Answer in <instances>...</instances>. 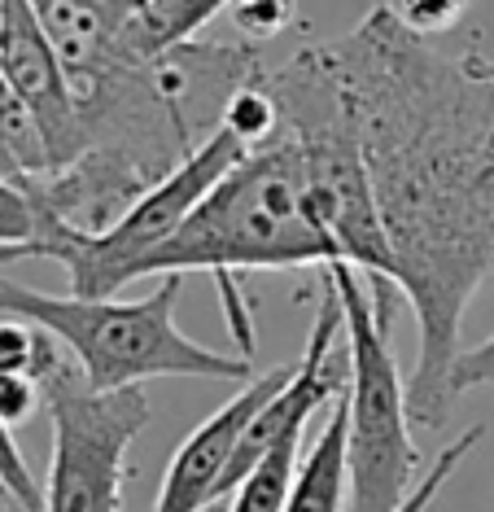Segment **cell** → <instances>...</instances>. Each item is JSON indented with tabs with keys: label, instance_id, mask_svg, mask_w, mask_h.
<instances>
[{
	"label": "cell",
	"instance_id": "16",
	"mask_svg": "<svg viewBox=\"0 0 494 512\" xmlns=\"http://www.w3.org/2000/svg\"><path fill=\"white\" fill-rule=\"evenodd\" d=\"M35 228H40V206H35L31 189L0 176V250L27 246Z\"/></svg>",
	"mask_w": 494,
	"mask_h": 512
},
{
	"label": "cell",
	"instance_id": "22",
	"mask_svg": "<svg viewBox=\"0 0 494 512\" xmlns=\"http://www.w3.org/2000/svg\"><path fill=\"white\" fill-rule=\"evenodd\" d=\"M0 272H5V267H0Z\"/></svg>",
	"mask_w": 494,
	"mask_h": 512
},
{
	"label": "cell",
	"instance_id": "18",
	"mask_svg": "<svg viewBox=\"0 0 494 512\" xmlns=\"http://www.w3.org/2000/svg\"><path fill=\"white\" fill-rule=\"evenodd\" d=\"M486 386H494V333L486 337V342L460 351L455 364H451V394L455 399L468 394V390H486Z\"/></svg>",
	"mask_w": 494,
	"mask_h": 512
},
{
	"label": "cell",
	"instance_id": "10",
	"mask_svg": "<svg viewBox=\"0 0 494 512\" xmlns=\"http://www.w3.org/2000/svg\"><path fill=\"white\" fill-rule=\"evenodd\" d=\"M298 456H302V434H285L228 491V512H285V499H289V482H293V469H298Z\"/></svg>",
	"mask_w": 494,
	"mask_h": 512
},
{
	"label": "cell",
	"instance_id": "21",
	"mask_svg": "<svg viewBox=\"0 0 494 512\" xmlns=\"http://www.w3.org/2000/svg\"><path fill=\"white\" fill-rule=\"evenodd\" d=\"M206 512H223V504H215V508H206Z\"/></svg>",
	"mask_w": 494,
	"mask_h": 512
},
{
	"label": "cell",
	"instance_id": "15",
	"mask_svg": "<svg viewBox=\"0 0 494 512\" xmlns=\"http://www.w3.org/2000/svg\"><path fill=\"white\" fill-rule=\"evenodd\" d=\"M381 9L411 36L438 40L460 27L464 14L473 9V0H381Z\"/></svg>",
	"mask_w": 494,
	"mask_h": 512
},
{
	"label": "cell",
	"instance_id": "3",
	"mask_svg": "<svg viewBox=\"0 0 494 512\" xmlns=\"http://www.w3.org/2000/svg\"><path fill=\"white\" fill-rule=\"evenodd\" d=\"M158 289L123 302L79 298V294H40L14 285L0 272V316L31 320L53 333L92 390L145 386L154 377H202V381H250V359L210 351L188 337L175 320L184 276H154Z\"/></svg>",
	"mask_w": 494,
	"mask_h": 512
},
{
	"label": "cell",
	"instance_id": "12",
	"mask_svg": "<svg viewBox=\"0 0 494 512\" xmlns=\"http://www.w3.org/2000/svg\"><path fill=\"white\" fill-rule=\"evenodd\" d=\"M62 359V342L53 333H44L31 320L0 316V372L14 377H31L40 386V377Z\"/></svg>",
	"mask_w": 494,
	"mask_h": 512
},
{
	"label": "cell",
	"instance_id": "6",
	"mask_svg": "<svg viewBox=\"0 0 494 512\" xmlns=\"http://www.w3.org/2000/svg\"><path fill=\"white\" fill-rule=\"evenodd\" d=\"M40 399L53 425L40 512H123L127 451L154 416L149 399L136 386L92 390L66 351L40 377Z\"/></svg>",
	"mask_w": 494,
	"mask_h": 512
},
{
	"label": "cell",
	"instance_id": "9",
	"mask_svg": "<svg viewBox=\"0 0 494 512\" xmlns=\"http://www.w3.org/2000/svg\"><path fill=\"white\" fill-rule=\"evenodd\" d=\"M228 0H140L123 27V49L136 62H154L175 44L197 40L223 14Z\"/></svg>",
	"mask_w": 494,
	"mask_h": 512
},
{
	"label": "cell",
	"instance_id": "4",
	"mask_svg": "<svg viewBox=\"0 0 494 512\" xmlns=\"http://www.w3.org/2000/svg\"><path fill=\"white\" fill-rule=\"evenodd\" d=\"M346 329V512H394L416 486L425 456L411 438L407 381L390 333L394 281L355 263H324Z\"/></svg>",
	"mask_w": 494,
	"mask_h": 512
},
{
	"label": "cell",
	"instance_id": "13",
	"mask_svg": "<svg viewBox=\"0 0 494 512\" xmlns=\"http://www.w3.org/2000/svg\"><path fill=\"white\" fill-rule=\"evenodd\" d=\"M481 438H486V425H468L455 442H446L438 456H433L425 469H420V482L411 486L407 499H403V504H398L394 512H429L433 499H438V495L446 491V482L455 477V469H460V464L481 447Z\"/></svg>",
	"mask_w": 494,
	"mask_h": 512
},
{
	"label": "cell",
	"instance_id": "2",
	"mask_svg": "<svg viewBox=\"0 0 494 512\" xmlns=\"http://www.w3.org/2000/svg\"><path fill=\"white\" fill-rule=\"evenodd\" d=\"M324 263H337V254L311 219L302 154L293 136L276 127L272 141L245 149L184 215V224L145 254L136 281L167 272H215L219 285H232L241 272Z\"/></svg>",
	"mask_w": 494,
	"mask_h": 512
},
{
	"label": "cell",
	"instance_id": "14",
	"mask_svg": "<svg viewBox=\"0 0 494 512\" xmlns=\"http://www.w3.org/2000/svg\"><path fill=\"white\" fill-rule=\"evenodd\" d=\"M223 14L232 18V27H237L245 44L263 49V44L280 40L298 22V0H228Z\"/></svg>",
	"mask_w": 494,
	"mask_h": 512
},
{
	"label": "cell",
	"instance_id": "7",
	"mask_svg": "<svg viewBox=\"0 0 494 512\" xmlns=\"http://www.w3.org/2000/svg\"><path fill=\"white\" fill-rule=\"evenodd\" d=\"M289 368L293 364L272 368V372H263V377H250L237 399H228L219 412H210L206 421L175 447L167 473H162L154 512H206L228 499V464H232V451H237L241 429L250 425V416L258 407L285 386Z\"/></svg>",
	"mask_w": 494,
	"mask_h": 512
},
{
	"label": "cell",
	"instance_id": "20",
	"mask_svg": "<svg viewBox=\"0 0 494 512\" xmlns=\"http://www.w3.org/2000/svg\"><path fill=\"white\" fill-rule=\"evenodd\" d=\"M5 504H9V495H5V486H0V512H5Z\"/></svg>",
	"mask_w": 494,
	"mask_h": 512
},
{
	"label": "cell",
	"instance_id": "11",
	"mask_svg": "<svg viewBox=\"0 0 494 512\" xmlns=\"http://www.w3.org/2000/svg\"><path fill=\"white\" fill-rule=\"evenodd\" d=\"M219 127H228L245 149L272 141L276 127H280V110H276L272 88L263 84V75H254V79H245L241 88H232V97L223 101V110H219Z\"/></svg>",
	"mask_w": 494,
	"mask_h": 512
},
{
	"label": "cell",
	"instance_id": "17",
	"mask_svg": "<svg viewBox=\"0 0 494 512\" xmlns=\"http://www.w3.org/2000/svg\"><path fill=\"white\" fill-rule=\"evenodd\" d=\"M0 486H5V495L14 499L22 512H40V482H35L27 456H22V447L14 442V429L0 421Z\"/></svg>",
	"mask_w": 494,
	"mask_h": 512
},
{
	"label": "cell",
	"instance_id": "8",
	"mask_svg": "<svg viewBox=\"0 0 494 512\" xmlns=\"http://www.w3.org/2000/svg\"><path fill=\"white\" fill-rule=\"evenodd\" d=\"M285 512H346V403L341 394L328 403L324 429L311 442V451L298 456Z\"/></svg>",
	"mask_w": 494,
	"mask_h": 512
},
{
	"label": "cell",
	"instance_id": "1",
	"mask_svg": "<svg viewBox=\"0 0 494 512\" xmlns=\"http://www.w3.org/2000/svg\"><path fill=\"white\" fill-rule=\"evenodd\" d=\"M328 49L355 110L390 281L420 324L407 412L442 429L464 316L494 281V57L446 53L381 5Z\"/></svg>",
	"mask_w": 494,
	"mask_h": 512
},
{
	"label": "cell",
	"instance_id": "19",
	"mask_svg": "<svg viewBox=\"0 0 494 512\" xmlns=\"http://www.w3.org/2000/svg\"><path fill=\"white\" fill-rule=\"evenodd\" d=\"M35 399H40V386L31 377H14V372H0V421L9 429L22 425L35 412Z\"/></svg>",
	"mask_w": 494,
	"mask_h": 512
},
{
	"label": "cell",
	"instance_id": "5",
	"mask_svg": "<svg viewBox=\"0 0 494 512\" xmlns=\"http://www.w3.org/2000/svg\"><path fill=\"white\" fill-rule=\"evenodd\" d=\"M245 154V145L228 127H215L202 141L184 154V162L175 171H167L154 189L140 193L127 211L101 232H75L62 224L40 219L35 237L27 246L0 250V267L18 263V259H49L66 272L70 294L79 298H110L123 285L136 281V267L145 263V254L162 246L175 228L184 224V215L210 193L223 171Z\"/></svg>",
	"mask_w": 494,
	"mask_h": 512
}]
</instances>
